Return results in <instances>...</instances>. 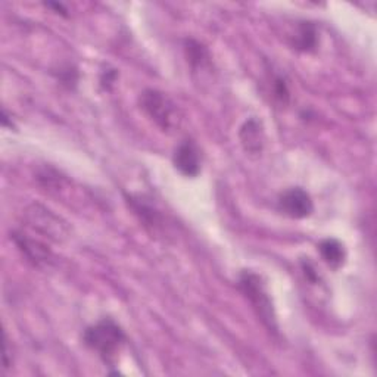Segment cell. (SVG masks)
Instances as JSON below:
<instances>
[{"label":"cell","instance_id":"obj_1","mask_svg":"<svg viewBox=\"0 0 377 377\" xmlns=\"http://www.w3.org/2000/svg\"><path fill=\"white\" fill-rule=\"evenodd\" d=\"M83 342L87 348L97 352L104 363L114 364L116 354L126 342V334L112 319H102L84 330Z\"/></svg>","mask_w":377,"mask_h":377},{"label":"cell","instance_id":"obj_2","mask_svg":"<svg viewBox=\"0 0 377 377\" xmlns=\"http://www.w3.org/2000/svg\"><path fill=\"white\" fill-rule=\"evenodd\" d=\"M239 288L252 304L258 319L270 332H277L274 307L261 277L252 271H244L239 277Z\"/></svg>","mask_w":377,"mask_h":377},{"label":"cell","instance_id":"obj_3","mask_svg":"<svg viewBox=\"0 0 377 377\" xmlns=\"http://www.w3.org/2000/svg\"><path fill=\"white\" fill-rule=\"evenodd\" d=\"M141 106L161 130L171 131L178 126V109L164 93L152 89L145 90L141 93Z\"/></svg>","mask_w":377,"mask_h":377},{"label":"cell","instance_id":"obj_4","mask_svg":"<svg viewBox=\"0 0 377 377\" xmlns=\"http://www.w3.org/2000/svg\"><path fill=\"white\" fill-rule=\"evenodd\" d=\"M279 209L295 220H302L312 214L314 204L307 190L302 187H292L280 195Z\"/></svg>","mask_w":377,"mask_h":377},{"label":"cell","instance_id":"obj_5","mask_svg":"<svg viewBox=\"0 0 377 377\" xmlns=\"http://www.w3.org/2000/svg\"><path fill=\"white\" fill-rule=\"evenodd\" d=\"M173 164L175 170L185 177H196L201 173V152L196 143L192 141H185L177 146Z\"/></svg>","mask_w":377,"mask_h":377},{"label":"cell","instance_id":"obj_6","mask_svg":"<svg viewBox=\"0 0 377 377\" xmlns=\"http://www.w3.org/2000/svg\"><path fill=\"white\" fill-rule=\"evenodd\" d=\"M241 142L244 149L249 153H260L264 145V130L261 123L256 118H249V120L242 126L239 131Z\"/></svg>","mask_w":377,"mask_h":377},{"label":"cell","instance_id":"obj_7","mask_svg":"<svg viewBox=\"0 0 377 377\" xmlns=\"http://www.w3.org/2000/svg\"><path fill=\"white\" fill-rule=\"evenodd\" d=\"M12 239L16 244V246L21 249L30 258V260L34 261L35 264H40V263L48 261L49 249L43 244L31 239V237H28V236H26L23 233H13Z\"/></svg>","mask_w":377,"mask_h":377},{"label":"cell","instance_id":"obj_8","mask_svg":"<svg viewBox=\"0 0 377 377\" xmlns=\"http://www.w3.org/2000/svg\"><path fill=\"white\" fill-rule=\"evenodd\" d=\"M319 251H320V255L324 260V263L329 267L337 270V268L344 266L345 258H346V252H345L344 245L339 241L324 239V241L320 242Z\"/></svg>","mask_w":377,"mask_h":377},{"label":"cell","instance_id":"obj_9","mask_svg":"<svg viewBox=\"0 0 377 377\" xmlns=\"http://www.w3.org/2000/svg\"><path fill=\"white\" fill-rule=\"evenodd\" d=\"M319 43V34L312 23H301L295 35V49L300 52H312Z\"/></svg>","mask_w":377,"mask_h":377},{"label":"cell","instance_id":"obj_10","mask_svg":"<svg viewBox=\"0 0 377 377\" xmlns=\"http://www.w3.org/2000/svg\"><path fill=\"white\" fill-rule=\"evenodd\" d=\"M186 55L187 61L193 68L204 67L209 61V53L205 46H202L200 42L195 40H186Z\"/></svg>","mask_w":377,"mask_h":377},{"label":"cell","instance_id":"obj_11","mask_svg":"<svg viewBox=\"0 0 377 377\" xmlns=\"http://www.w3.org/2000/svg\"><path fill=\"white\" fill-rule=\"evenodd\" d=\"M274 94L283 104H286L289 101V89H288V84L282 77H277L274 80Z\"/></svg>","mask_w":377,"mask_h":377},{"label":"cell","instance_id":"obj_12","mask_svg":"<svg viewBox=\"0 0 377 377\" xmlns=\"http://www.w3.org/2000/svg\"><path fill=\"white\" fill-rule=\"evenodd\" d=\"M116 80V70H105L102 71L101 74V86L105 89V90H109L112 87V84L115 83Z\"/></svg>","mask_w":377,"mask_h":377},{"label":"cell","instance_id":"obj_13","mask_svg":"<svg viewBox=\"0 0 377 377\" xmlns=\"http://www.w3.org/2000/svg\"><path fill=\"white\" fill-rule=\"evenodd\" d=\"M304 271H305V275L308 277V279L314 283L317 280V274H315V270L312 268V266L310 263H304Z\"/></svg>","mask_w":377,"mask_h":377}]
</instances>
